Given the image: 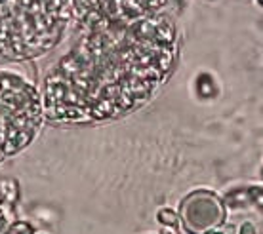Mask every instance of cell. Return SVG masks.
Returning a JSON list of instances; mask_svg holds the SVG:
<instances>
[{"mask_svg":"<svg viewBox=\"0 0 263 234\" xmlns=\"http://www.w3.org/2000/svg\"><path fill=\"white\" fill-rule=\"evenodd\" d=\"M10 219H8V217H0V234H2V230H4V228L8 227V225H10Z\"/></svg>","mask_w":263,"mask_h":234,"instance_id":"4fadbf2b","label":"cell"},{"mask_svg":"<svg viewBox=\"0 0 263 234\" xmlns=\"http://www.w3.org/2000/svg\"><path fill=\"white\" fill-rule=\"evenodd\" d=\"M225 208L227 211H244L250 208V196H248V187H235V189L227 190L223 196Z\"/></svg>","mask_w":263,"mask_h":234,"instance_id":"277c9868","label":"cell"},{"mask_svg":"<svg viewBox=\"0 0 263 234\" xmlns=\"http://www.w3.org/2000/svg\"><path fill=\"white\" fill-rule=\"evenodd\" d=\"M158 234H181V232H179V227H162Z\"/></svg>","mask_w":263,"mask_h":234,"instance_id":"7c38bea8","label":"cell"},{"mask_svg":"<svg viewBox=\"0 0 263 234\" xmlns=\"http://www.w3.org/2000/svg\"><path fill=\"white\" fill-rule=\"evenodd\" d=\"M237 234H257V228H256V225L252 221H242L240 225H238V228H237Z\"/></svg>","mask_w":263,"mask_h":234,"instance_id":"9c48e42d","label":"cell"},{"mask_svg":"<svg viewBox=\"0 0 263 234\" xmlns=\"http://www.w3.org/2000/svg\"><path fill=\"white\" fill-rule=\"evenodd\" d=\"M259 177L263 179V164H261V168H259Z\"/></svg>","mask_w":263,"mask_h":234,"instance_id":"9a60e30c","label":"cell"},{"mask_svg":"<svg viewBox=\"0 0 263 234\" xmlns=\"http://www.w3.org/2000/svg\"><path fill=\"white\" fill-rule=\"evenodd\" d=\"M256 4H257L259 8H263V0H256Z\"/></svg>","mask_w":263,"mask_h":234,"instance_id":"5bb4252c","label":"cell"},{"mask_svg":"<svg viewBox=\"0 0 263 234\" xmlns=\"http://www.w3.org/2000/svg\"><path fill=\"white\" fill-rule=\"evenodd\" d=\"M193 91L200 101H212L219 95V82L208 71H200L193 80Z\"/></svg>","mask_w":263,"mask_h":234,"instance_id":"3957f363","label":"cell"},{"mask_svg":"<svg viewBox=\"0 0 263 234\" xmlns=\"http://www.w3.org/2000/svg\"><path fill=\"white\" fill-rule=\"evenodd\" d=\"M179 227L187 234H204L227 223V208L221 196L210 189H195L179 202Z\"/></svg>","mask_w":263,"mask_h":234,"instance_id":"7a4b0ae2","label":"cell"},{"mask_svg":"<svg viewBox=\"0 0 263 234\" xmlns=\"http://www.w3.org/2000/svg\"><path fill=\"white\" fill-rule=\"evenodd\" d=\"M0 198L6 202L8 206L15 208L21 200V189L17 179L13 177H0Z\"/></svg>","mask_w":263,"mask_h":234,"instance_id":"5b68a950","label":"cell"},{"mask_svg":"<svg viewBox=\"0 0 263 234\" xmlns=\"http://www.w3.org/2000/svg\"><path fill=\"white\" fill-rule=\"evenodd\" d=\"M208 2H216V0H208Z\"/></svg>","mask_w":263,"mask_h":234,"instance_id":"2e32d148","label":"cell"},{"mask_svg":"<svg viewBox=\"0 0 263 234\" xmlns=\"http://www.w3.org/2000/svg\"><path fill=\"white\" fill-rule=\"evenodd\" d=\"M248 196H250V208L257 209L263 213V187L261 185H250L248 187Z\"/></svg>","mask_w":263,"mask_h":234,"instance_id":"ba28073f","label":"cell"},{"mask_svg":"<svg viewBox=\"0 0 263 234\" xmlns=\"http://www.w3.org/2000/svg\"><path fill=\"white\" fill-rule=\"evenodd\" d=\"M157 223L160 227H179V213L178 209H172L168 206L157 209Z\"/></svg>","mask_w":263,"mask_h":234,"instance_id":"8992f818","label":"cell"},{"mask_svg":"<svg viewBox=\"0 0 263 234\" xmlns=\"http://www.w3.org/2000/svg\"><path fill=\"white\" fill-rule=\"evenodd\" d=\"M174 61L176 27L168 15L88 29L44 80V114L55 122L128 114L151 98Z\"/></svg>","mask_w":263,"mask_h":234,"instance_id":"6da1fadb","label":"cell"},{"mask_svg":"<svg viewBox=\"0 0 263 234\" xmlns=\"http://www.w3.org/2000/svg\"><path fill=\"white\" fill-rule=\"evenodd\" d=\"M36 234H46V232H36Z\"/></svg>","mask_w":263,"mask_h":234,"instance_id":"e0dca14e","label":"cell"},{"mask_svg":"<svg viewBox=\"0 0 263 234\" xmlns=\"http://www.w3.org/2000/svg\"><path fill=\"white\" fill-rule=\"evenodd\" d=\"M204 234H237V228L233 227H227V223H225L223 227H217V228H210V230H206Z\"/></svg>","mask_w":263,"mask_h":234,"instance_id":"30bf717a","label":"cell"},{"mask_svg":"<svg viewBox=\"0 0 263 234\" xmlns=\"http://www.w3.org/2000/svg\"><path fill=\"white\" fill-rule=\"evenodd\" d=\"M13 209H15V208H12V206H8L6 202H4L2 198H0V217H8V219L12 221Z\"/></svg>","mask_w":263,"mask_h":234,"instance_id":"8fae6325","label":"cell"},{"mask_svg":"<svg viewBox=\"0 0 263 234\" xmlns=\"http://www.w3.org/2000/svg\"><path fill=\"white\" fill-rule=\"evenodd\" d=\"M2 234H36V228L27 219H15L2 230Z\"/></svg>","mask_w":263,"mask_h":234,"instance_id":"52a82bcc","label":"cell"}]
</instances>
